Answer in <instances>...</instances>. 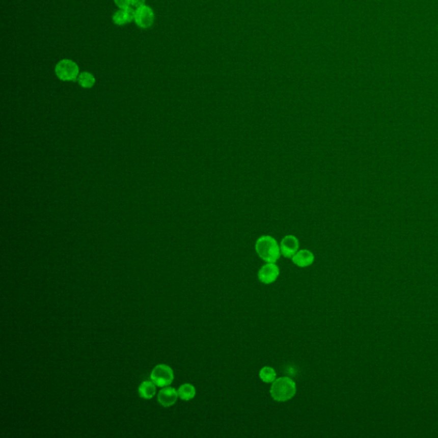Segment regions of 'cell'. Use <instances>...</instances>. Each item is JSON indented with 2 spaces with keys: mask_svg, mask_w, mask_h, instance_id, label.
<instances>
[{
  "mask_svg": "<svg viewBox=\"0 0 438 438\" xmlns=\"http://www.w3.org/2000/svg\"><path fill=\"white\" fill-rule=\"evenodd\" d=\"M255 251L259 258L266 263H276L280 259V245L270 235H262L255 243Z\"/></svg>",
  "mask_w": 438,
  "mask_h": 438,
  "instance_id": "1",
  "label": "cell"
},
{
  "mask_svg": "<svg viewBox=\"0 0 438 438\" xmlns=\"http://www.w3.org/2000/svg\"><path fill=\"white\" fill-rule=\"evenodd\" d=\"M270 394L278 402L290 401L296 394V384L290 377H278L271 384Z\"/></svg>",
  "mask_w": 438,
  "mask_h": 438,
  "instance_id": "2",
  "label": "cell"
},
{
  "mask_svg": "<svg viewBox=\"0 0 438 438\" xmlns=\"http://www.w3.org/2000/svg\"><path fill=\"white\" fill-rule=\"evenodd\" d=\"M57 76L64 81H74L79 76V67L70 59H63L57 64L55 68Z\"/></svg>",
  "mask_w": 438,
  "mask_h": 438,
  "instance_id": "3",
  "label": "cell"
},
{
  "mask_svg": "<svg viewBox=\"0 0 438 438\" xmlns=\"http://www.w3.org/2000/svg\"><path fill=\"white\" fill-rule=\"evenodd\" d=\"M151 380L158 387H166L171 385L174 380L173 370L171 366L160 364L152 369L151 372Z\"/></svg>",
  "mask_w": 438,
  "mask_h": 438,
  "instance_id": "4",
  "label": "cell"
},
{
  "mask_svg": "<svg viewBox=\"0 0 438 438\" xmlns=\"http://www.w3.org/2000/svg\"><path fill=\"white\" fill-rule=\"evenodd\" d=\"M154 12L149 6H143L135 10L134 21L141 29H149L154 22Z\"/></svg>",
  "mask_w": 438,
  "mask_h": 438,
  "instance_id": "5",
  "label": "cell"
},
{
  "mask_svg": "<svg viewBox=\"0 0 438 438\" xmlns=\"http://www.w3.org/2000/svg\"><path fill=\"white\" fill-rule=\"evenodd\" d=\"M279 274L280 270L276 263H266L258 271V278L264 284H271L275 283Z\"/></svg>",
  "mask_w": 438,
  "mask_h": 438,
  "instance_id": "6",
  "label": "cell"
},
{
  "mask_svg": "<svg viewBox=\"0 0 438 438\" xmlns=\"http://www.w3.org/2000/svg\"><path fill=\"white\" fill-rule=\"evenodd\" d=\"M299 242L295 235H285L281 240V254L287 259H291L299 251Z\"/></svg>",
  "mask_w": 438,
  "mask_h": 438,
  "instance_id": "7",
  "label": "cell"
},
{
  "mask_svg": "<svg viewBox=\"0 0 438 438\" xmlns=\"http://www.w3.org/2000/svg\"><path fill=\"white\" fill-rule=\"evenodd\" d=\"M178 397L179 396L177 390L175 388L169 387V386L163 387V389L159 390V392L158 393V403L165 407L173 406L174 404L177 402Z\"/></svg>",
  "mask_w": 438,
  "mask_h": 438,
  "instance_id": "8",
  "label": "cell"
},
{
  "mask_svg": "<svg viewBox=\"0 0 438 438\" xmlns=\"http://www.w3.org/2000/svg\"><path fill=\"white\" fill-rule=\"evenodd\" d=\"M292 262L294 265L300 268H306L313 265L315 260V256L312 252L308 249H302L297 252L291 258Z\"/></svg>",
  "mask_w": 438,
  "mask_h": 438,
  "instance_id": "9",
  "label": "cell"
},
{
  "mask_svg": "<svg viewBox=\"0 0 438 438\" xmlns=\"http://www.w3.org/2000/svg\"><path fill=\"white\" fill-rule=\"evenodd\" d=\"M134 16L135 11L129 6L128 8L120 9L119 11H116L113 16V21L116 25L122 26L134 21Z\"/></svg>",
  "mask_w": 438,
  "mask_h": 438,
  "instance_id": "10",
  "label": "cell"
},
{
  "mask_svg": "<svg viewBox=\"0 0 438 438\" xmlns=\"http://www.w3.org/2000/svg\"><path fill=\"white\" fill-rule=\"evenodd\" d=\"M138 392L142 398L150 400L156 395V385L151 381H144L141 384Z\"/></svg>",
  "mask_w": 438,
  "mask_h": 438,
  "instance_id": "11",
  "label": "cell"
},
{
  "mask_svg": "<svg viewBox=\"0 0 438 438\" xmlns=\"http://www.w3.org/2000/svg\"><path fill=\"white\" fill-rule=\"evenodd\" d=\"M177 392H178L180 399H182V401H187L195 398V395H196V389L191 384H184V385L180 386Z\"/></svg>",
  "mask_w": 438,
  "mask_h": 438,
  "instance_id": "12",
  "label": "cell"
},
{
  "mask_svg": "<svg viewBox=\"0 0 438 438\" xmlns=\"http://www.w3.org/2000/svg\"><path fill=\"white\" fill-rule=\"evenodd\" d=\"M259 378L265 384H272L277 379V372L275 369L270 366H264L259 371Z\"/></svg>",
  "mask_w": 438,
  "mask_h": 438,
  "instance_id": "13",
  "label": "cell"
},
{
  "mask_svg": "<svg viewBox=\"0 0 438 438\" xmlns=\"http://www.w3.org/2000/svg\"><path fill=\"white\" fill-rule=\"evenodd\" d=\"M77 81L83 89H91L95 84V78L94 75L89 72L80 73L77 78Z\"/></svg>",
  "mask_w": 438,
  "mask_h": 438,
  "instance_id": "14",
  "label": "cell"
},
{
  "mask_svg": "<svg viewBox=\"0 0 438 438\" xmlns=\"http://www.w3.org/2000/svg\"><path fill=\"white\" fill-rule=\"evenodd\" d=\"M114 2L119 9L128 8L130 6V0H114Z\"/></svg>",
  "mask_w": 438,
  "mask_h": 438,
  "instance_id": "15",
  "label": "cell"
},
{
  "mask_svg": "<svg viewBox=\"0 0 438 438\" xmlns=\"http://www.w3.org/2000/svg\"><path fill=\"white\" fill-rule=\"evenodd\" d=\"M145 2L146 0H130V6L138 9L145 6Z\"/></svg>",
  "mask_w": 438,
  "mask_h": 438,
  "instance_id": "16",
  "label": "cell"
}]
</instances>
